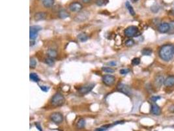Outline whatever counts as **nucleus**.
<instances>
[{"label":"nucleus","mask_w":174,"mask_h":131,"mask_svg":"<svg viewBox=\"0 0 174 131\" xmlns=\"http://www.w3.org/2000/svg\"><path fill=\"white\" fill-rule=\"evenodd\" d=\"M47 54H48V55L49 57H51V58H55V57H56V56H57V55H58L57 51L53 49H48V52H47Z\"/></svg>","instance_id":"obj_21"},{"label":"nucleus","mask_w":174,"mask_h":131,"mask_svg":"<svg viewBox=\"0 0 174 131\" xmlns=\"http://www.w3.org/2000/svg\"><path fill=\"white\" fill-rule=\"evenodd\" d=\"M35 126H36L37 129L39 130V131H43L42 127H41V125H40V123H35Z\"/></svg>","instance_id":"obj_36"},{"label":"nucleus","mask_w":174,"mask_h":131,"mask_svg":"<svg viewBox=\"0 0 174 131\" xmlns=\"http://www.w3.org/2000/svg\"><path fill=\"white\" fill-rule=\"evenodd\" d=\"M139 32L137 26H128L125 30V35L128 38H133L138 36Z\"/></svg>","instance_id":"obj_3"},{"label":"nucleus","mask_w":174,"mask_h":131,"mask_svg":"<svg viewBox=\"0 0 174 131\" xmlns=\"http://www.w3.org/2000/svg\"><path fill=\"white\" fill-rule=\"evenodd\" d=\"M170 24L167 22L160 23L158 27V31L162 34L168 33L170 31Z\"/></svg>","instance_id":"obj_10"},{"label":"nucleus","mask_w":174,"mask_h":131,"mask_svg":"<svg viewBox=\"0 0 174 131\" xmlns=\"http://www.w3.org/2000/svg\"><path fill=\"white\" fill-rule=\"evenodd\" d=\"M115 81V77L111 75H105L102 77V82L106 86H111Z\"/></svg>","instance_id":"obj_8"},{"label":"nucleus","mask_w":174,"mask_h":131,"mask_svg":"<svg viewBox=\"0 0 174 131\" xmlns=\"http://www.w3.org/2000/svg\"><path fill=\"white\" fill-rule=\"evenodd\" d=\"M47 18V13L45 12H38L34 15V19L36 21H41L45 20Z\"/></svg>","instance_id":"obj_14"},{"label":"nucleus","mask_w":174,"mask_h":131,"mask_svg":"<svg viewBox=\"0 0 174 131\" xmlns=\"http://www.w3.org/2000/svg\"><path fill=\"white\" fill-rule=\"evenodd\" d=\"M58 16L60 19H65L70 17V14L65 9H61L58 13Z\"/></svg>","instance_id":"obj_16"},{"label":"nucleus","mask_w":174,"mask_h":131,"mask_svg":"<svg viewBox=\"0 0 174 131\" xmlns=\"http://www.w3.org/2000/svg\"><path fill=\"white\" fill-rule=\"evenodd\" d=\"M43 4L45 7L50 8L54 4V0H43Z\"/></svg>","instance_id":"obj_19"},{"label":"nucleus","mask_w":174,"mask_h":131,"mask_svg":"<svg viewBox=\"0 0 174 131\" xmlns=\"http://www.w3.org/2000/svg\"><path fill=\"white\" fill-rule=\"evenodd\" d=\"M166 87H172L174 85V75H170L168 76L166 79L164 80V83Z\"/></svg>","instance_id":"obj_15"},{"label":"nucleus","mask_w":174,"mask_h":131,"mask_svg":"<svg viewBox=\"0 0 174 131\" xmlns=\"http://www.w3.org/2000/svg\"><path fill=\"white\" fill-rule=\"evenodd\" d=\"M30 66L31 68H35L37 66V61L35 60V58H30Z\"/></svg>","instance_id":"obj_28"},{"label":"nucleus","mask_w":174,"mask_h":131,"mask_svg":"<svg viewBox=\"0 0 174 131\" xmlns=\"http://www.w3.org/2000/svg\"><path fill=\"white\" fill-rule=\"evenodd\" d=\"M45 63L48 65L49 66H53L55 64V60H54V58H51V57H48V58L45 59Z\"/></svg>","instance_id":"obj_23"},{"label":"nucleus","mask_w":174,"mask_h":131,"mask_svg":"<svg viewBox=\"0 0 174 131\" xmlns=\"http://www.w3.org/2000/svg\"><path fill=\"white\" fill-rule=\"evenodd\" d=\"M151 111L155 115H160L161 114V109L159 106H158L155 102H153L151 104Z\"/></svg>","instance_id":"obj_12"},{"label":"nucleus","mask_w":174,"mask_h":131,"mask_svg":"<svg viewBox=\"0 0 174 131\" xmlns=\"http://www.w3.org/2000/svg\"></svg>","instance_id":"obj_39"},{"label":"nucleus","mask_w":174,"mask_h":131,"mask_svg":"<svg viewBox=\"0 0 174 131\" xmlns=\"http://www.w3.org/2000/svg\"><path fill=\"white\" fill-rule=\"evenodd\" d=\"M106 2H108V0H96L95 3L98 6H102L105 5Z\"/></svg>","instance_id":"obj_30"},{"label":"nucleus","mask_w":174,"mask_h":131,"mask_svg":"<svg viewBox=\"0 0 174 131\" xmlns=\"http://www.w3.org/2000/svg\"><path fill=\"white\" fill-rule=\"evenodd\" d=\"M89 15V13L87 11L81 12V13H78V15L75 17L74 20L76 22H83V21H85L86 19H87Z\"/></svg>","instance_id":"obj_11"},{"label":"nucleus","mask_w":174,"mask_h":131,"mask_svg":"<svg viewBox=\"0 0 174 131\" xmlns=\"http://www.w3.org/2000/svg\"><path fill=\"white\" fill-rule=\"evenodd\" d=\"M81 1H82L83 3H89V2L91 1V0H81Z\"/></svg>","instance_id":"obj_38"},{"label":"nucleus","mask_w":174,"mask_h":131,"mask_svg":"<svg viewBox=\"0 0 174 131\" xmlns=\"http://www.w3.org/2000/svg\"><path fill=\"white\" fill-rule=\"evenodd\" d=\"M152 52H153L152 49H149V48H145L142 51V53L144 56H150L151 54H152Z\"/></svg>","instance_id":"obj_25"},{"label":"nucleus","mask_w":174,"mask_h":131,"mask_svg":"<svg viewBox=\"0 0 174 131\" xmlns=\"http://www.w3.org/2000/svg\"><path fill=\"white\" fill-rule=\"evenodd\" d=\"M95 87L94 83H87L83 86L80 87L78 89V92L81 94H87L93 90Z\"/></svg>","instance_id":"obj_5"},{"label":"nucleus","mask_w":174,"mask_h":131,"mask_svg":"<svg viewBox=\"0 0 174 131\" xmlns=\"http://www.w3.org/2000/svg\"><path fill=\"white\" fill-rule=\"evenodd\" d=\"M174 47L172 45L167 44V45H163L160 49L159 52H158L160 58L166 62L170 61L174 56Z\"/></svg>","instance_id":"obj_1"},{"label":"nucleus","mask_w":174,"mask_h":131,"mask_svg":"<svg viewBox=\"0 0 174 131\" xmlns=\"http://www.w3.org/2000/svg\"><path fill=\"white\" fill-rule=\"evenodd\" d=\"M50 119L54 123L60 124L63 121V115L59 112H54L50 115Z\"/></svg>","instance_id":"obj_6"},{"label":"nucleus","mask_w":174,"mask_h":131,"mask_svg":"<svg viewBox=\"0 0 174 131\" xmlns=\"http://www.w3.org/2000/svg\"><path fill=\"white\" fill-rule=\"evenodd\" d=\"M108 64L110 66H115L117 64V63L115 62V61H111V62H108Z\"/></svg>","instance_id":"obj_37"},{"label":"nucleus","mask_w":174,"mask_h":131,"mask_svg":"<svg viewBox=\"0 0 174 131\" xmlns=\"http://www.w3.org/2000/svg\"><path fill=\"white\" fill-rule=\"evenodd\" d=\"M42 29L41 26H33L30 27V38L31 40H35L38 35V32Z\"/></svg>","instance_id":"obj_7"},{"label":"nucleus","mask_w":174,"mask_h":131,"mask_svg":"<svg viewBox=\"0 0 174 131\" xmlns=\"http://www.w3.org/2000/svg\"><path fill=\"white\" fill-rule=\"evenodd\" d=\"M65 102V98L64 96L60 92H57L54 94L51 98V104L52 106L56 107L61 106L64 104Z\"/></svg>","instance_id":"obj_2"},{"label":"nucleus","mask_w":174,"mask_h":131,"mask_svg":"<svg viewBox=\"0 0 174 131\" xmlns=\"http://www.w3.org/2000/svg\"><path fill=\"white\" fill-rule=\"evenodd\" d=\"M76 126H77V127L78 128V129H83V128L85 127V121L84 119H83V118H81V119H79V121H78V123H77V125H76Z\"/></svg>","instance_id":"obj_20"},{"label":"nucleus","mask_w":174,"mask_h":131,"mask_svg":"<svg viewBox=\"0 0 174 131\" xmlns=\"http://www.w3.org/2000/svg\"><path fill=\"white\" fill-rule=\"evenodd\" d=\"M112 126H113V124H111V125H103L101 127L96 129L95 131H107L110 127H112Z\"/></svg>","instance_id":"obj_22"},{"label":"nucleus","mask_w":174,"mask_h":131,"mask_svg":"<svg viewBox=\"0 0 174 131\" xmlns=\"http://www.w3.org/2000/svg\"></svg>","instance_id":"obj_40"},{"label":"nucleus","mask_w":174,"mask_h":131,"mask_svg":"<svg viewBox=\"0 0 174 131\" xmlns=\"http://www.w3.org/2000/svg\"><path fill=\"white\" fill-rule=\"evenodd\" d=\"M134 43H135V42H134V39H128L125 41V46H127V47H132V46L134 45Z\"/></svg>","instance_id":"obj_26"},{"label":"nucleus","mask_w":174,"mask_h":131,"mask_svg":"<svg viewBox=\"0 0 174 131\" xmlns=\"http://www.w3.org/2000/svg\"><path fill=\"white\" fill-rule=\"evenodd\" d=\"M168 111H170V112L174 113V104L171 105L169 107V108H168Z\"/></svg>","instance_id":"obj_35"},{"label":"nucleus","mask_w":174,"mask_h":131,"mask_svg":"<svg viewBox=\"0 0 174 131\" xmlns=\"http://www.w3.org/2000/svg\"><path fill=\"white\" fill-rule=\"evenodd\" d=\"M30 79L33 81H34V82L37 83V82H39V80H40V79H39V76H38V75L35 73H30Z\"/></svg>","instance_id":"obj_24"},{"label":"nucleus","mask_w":174,"mask_h":131,"mask_svg":"<svg viewBox=\"0 0 174 131\" xmlns=\"http://www.w3.org/2000/svg\"><path fill=\"white\" fill-rule=\"evenodd\" d=\"M164 83V77L162 75H158L156 76L155 79V85L157 88H160Z\"/></svg>","instance_id":"obj_13"},{"label":"nucleus","mask_w":174,"mask_h":131,"mask_svg":"<svg viewBox=\"0 0 174 131\" xmlns=\"http://www.w3.org/2000/svg\"><path fill=\"white\" fill-rule=\"evenodd\" d=\"M77 38H78V40L81 41V42H85L88 39V36L85 33H80V34H78Z\"/></svg>","instance_id":"obj_17"},{"label":"nucleus","mask_w":174,"mask_h":131,"mask_svg":"<svg viewBox=\"0 0 174 131\" xmlns=\"http://www.w3.org/2000/svg\"><path fill=\"white\" fill-rule=\"evenodd\" d=\"M117 90L121 93H123L125 95L128 96H130L132 95L131 88H130L129 86L123 84V83H119L117 86Z\"/></svg>","instance_id":"obj_4"},{"label":"nucleus","mask_w":174,"mask_h":131,"mask_svg":"<svg viewBox=\"0 0 174 131\" xmlns=\"http://www.w3.org/2000/svg\"><path fill=\"white\" fill-rule=\"evenodd\" d=\"M40 88L44 92H48V90H49V87H48L47 86H41Z\"/></svg>","instance_id":"obj_32"},{"label":"nucleus","mask_w":174,"mask_h":131,"mask_svg":"<svg viewBox=\"0 0 174 131\" xmlns=\"http://www.w3.org/2000/svg\"><path fill=\"white\" fill-rule=\"evenodd\" d=\"M170 24V29L169 33L172 34V33L173 32V31H174V22L172 23V24Z\"/></svg>","instance_id":"obj_34"},{"label":"nucleus","mask_w":174,"mask_h":131,"mask_svg":"<svg viewBox=\"0 0 174 131\" xmlns=\"http://www.w3.org/2000/svg\"><path fill=\"white\" fill-rule=\"evenodd\" d=\"M125 6H126V7L127 8L128 11H129L130 14L132 16H135V15H136L135 11H134V10L133 7H132L131 5L130 4L129 2L127 1L126 3H125Z\"/></svg>","instance_id":"obj_18"},{"label":"nucleus","mask_w":174,"mask_h":131,"mask_svg":"<svg viewBox=\"0 0 174 131\" xmlns=\"http://www.w3.org/2000/svg\"><path fill=\"white\" fill-rule=\"evenodd\" d=\"M160 99V96H152L151 97V100L153 102H156L158 100Z\"/></svg>","instance_id":"obj_33"},{"label":"nucleus","mask_w":174,"mask_h":131,"mask_svg":"<svg viewBox=\"0 0 174 131\" xmlns=\"http://www.w3.org/2000/svg\"><path fill=\"white\" fill-rule=\"evenodd\" d=\"M130 71V69H120V71H119V73H121V74H122V75H125V74H127L128 72Z\"/></svg>","instance_id":"obj_31"},{"label":"nucleus","mask_w":174,"mask_h":131,"mask_svg":"<svg viewBox=\"0 0 174 131\" xmlns=\"http://www.w3.org/2000/svg\"><path fill=\"white\" fill-rule=\"evenodd\" d=\"M82 5L79 2H72L69 5V9L71 12L78 13L82 9Z\"/></svg>","instance_id":"obj_9"},{"label":"nucleus","mask_w":174,"mask_h":131,"mask_svg":"<svg viewBox=\"0 0 174 131\" xmlns=\"http://www.w3.org/2000/svg\"><path fill=\"white\" fill-rule=\"evenodd\" d=\"M102 71L108 73H111L114 72V69L110 67H103L102 68Z\"/></svg>","instance_id":"obj_27"},{"label":"nucleus","mask_w":174,"mask_h":131,"mask_svg":"<svg viewBox=\"0 0 174 131\" xmlns=\"http://www.w3.org/2000/svg\"><path fill=\"white\" fill-rule=\"evenodd\" d=\"M131 63L133 66L138 65V64H140V58H138V57L134 58L132 60Z\"/></svg>","instance_id":"obj_29"}]
</instances>
